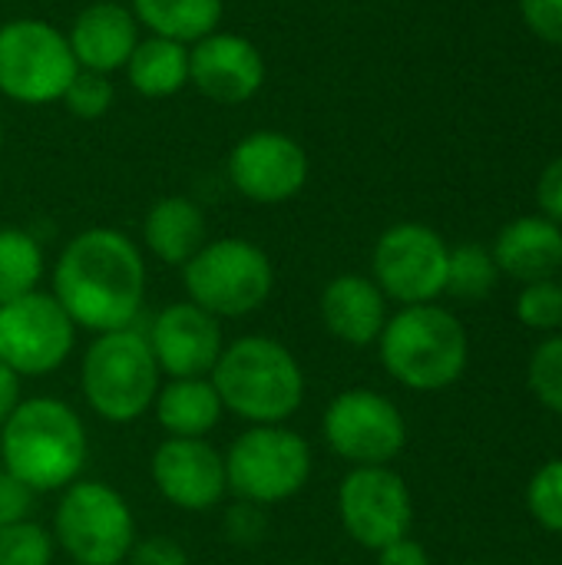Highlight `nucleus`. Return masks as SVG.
I'll use <instances>...</instances> for the list:
<instances>
[{
    "label": "nucleus",
    "instance_id": "1",
    "mask_svg": "<svg viewBox=\"0 0 562 565\" xmlns=\"http://www.w3.org/2000/svg\"><path fill=\"white\" fill-rule=\"evenodd\" d=\"M53 298L93 334L132 328L146 298V262L119 228H86L66 242L53 268Z\"/></svg>",
    "mask_w": 562,
    "mask_h": 565
},
{
    "label": "nucleus",
    "instance_id": "2",
    "mask_svg": "<svg viewBox=\"0 0 562 565\" xmlns=\"http://www.w3.org/2000/svg\"><path fill=\"white\" fill-rule=\"evenodd\" d=\"M86 427L56 397L20 401L0 427V460L30 493H53L76 483L86 467Z\"/></svg>",
    "mask_w": 562,
    "mask_h": 565
},
{
    "label": "nucleus",
    "instance_id": "3",
    "mask_svg": "<svg viewBox=\"0 0 562 565\" xmlns=\"http://www.w3.org/2000/svg\"><path fill=\"white\" fill-rule=\"evenodd\" d=\"M209 381L222 407L255 427L288 420L305 401L301 364L285 344L262 334L222 348Z\"/></svg>",
    "mask_w": 562,
    "mask_h": 565
},
{
    "label": "nucleus",
    "instance_id": "4",
    "mask_svg": "<svg viewBox=\"0 0 562 565\" xmlns=\"http://www.w3.org/2000/svg\"><path fill=\"white\" fill-rule=\"evenodd\" d=\"M378 348L388 374L421 394L457 384L470 361L464 324L441 305H407L391 315Z\"/></svg>",
    "mask_w": 562,
    "mask_h": 565
},
{
    "label": "nucleus",
    "instance_id": "5",
    "mask_svg": "<svg viewBox=\"0 0 562 565\" xmlns=\"http://www.w3.org/2000/svg\"><path fill=\"white\" fill-rule=\"evenodd\" d=\"M159 364L142 331L123 328L96 334L83 354V397L109 424L142 417L159 394Z\"/></svg>",
    "mask_w": 562,
    "mask_h": 565
},
{
    "label": "nucleus",
    "instance_id": "6",
    "mask_svg": "<svg viewBox=\"0 0 562 565\" xmlns=\"http://www.w3.org/2000/svg\"><path fill=\"white\" fill-rule=\"evenodd\" d=\"M182 285L189 301L212 318H245L268 301L275 268L255 242L215 238L182 265Z\"/></svg>",
    "mask_w": 562,
    "mask_h": 565
},
{
    "label": "nucleus",
    "instance_id": "7",
    "mask_svg": "<svg viewBox=\"0 0 562 565\" xmlns=\"http://www.w3.org/2000/svg\"><path fill=\"white\" fill-rule=\"evenodd\" d=\"M66 33L43 17H13L0 26V96L20 106L60 103L76 76Z\"/></svg>",
    "mask_w": 562,
    "mask_h": 565
},
{
    "label": "nucleus",
    "instance_id": "8",
    "mask_svg": "<svg viewBox=\"0 0 562 565\" xmlns=\"http://www.w3.org/2000/svg\"><path fill=\"white\" fill-rule=\"evenodd\" d=\"M53 540L76 565H123L136 543V523L113 487L76 480L60 497Z\"/></svg>",
    "mask_w": 562,
    "mask_h": 565
},
{
    "label": "nucleus",
    "instance_id": "9",
    "mask_svg": "<svg viewBox=\"0 0 562 565\" xmlns=\"http://www.w3.org/2000/svg\"><path fill=\"white\" fill-rule=\"evenodd\" d=\"M311 477V447L301 434L268 424L245 430L225 454L229 490L252 507L285 503Z\"/></svg>",
    "mask_w": 562,
    "mask_h": 565
},
{
    "label": "nucleus",
    "instance_id": "10",
    "mask_svg": "<svg viewBox=\"0 0 562 565\" xmlns=\"http://www.w3.org/2000/svg\"><path fill=\"white\" fill-rule=\"evenodd\" d=\"M450 245L424 222H397L381 232L371 271L384 298L407 305H434L447 288Z\"/></svg>",
    "mask_w": 562,
    "mask_h": 565
},
{
    "label": "nucleus",
    "instance_id": "11",
    "mask_svg": "<svg viewBox=\"0 0 562 565\" xmlns=\"http://www.w3.org/2000/svg\"><path fill=\"white\" fill-rule=\"evenodd\" d=\"M76 324L46 291H30L0 305V364L17 377H43L66 364Z\"/></svg>",
    "mask_w": 562,
    "mask_h": 565
},
{
    "label": "nucleus",
    "instance_id": "12",
    "mask_svg": "<svg viewBox=\"0 0 562 565\" xmlns=\"http://www.w3.org/2000/svg\"><path fill=\"white\" fill-rule=\"evenodd\" d=\"M328 447L354 467H388L407 444V424L397 404L378 391L354 387L325 407Z\"/></svg>",
    "mask_w": 562,
    "mask_h": 565
},
{
    "label": "nucleus",
    "instance_id": "13",
    "mask_svg": "<svg viewBox=\"0 0 562 565\" xmlns=\"http://www.w3.org/2000/svg\"><path fill=\"white\" fill-rule=\"evenodd\" d=\"M338 516L358 546L378 553L411 536L414 500L391 467H354L338 487Z\"/></svg>",
    "mask_w": 562,
    "mask_h": 565
},
{
    "label": "nucleus",
    "instance_id": "14",
    "mask_svg": "<svg viewBox=\"0 0 562 565\" xmlns=\"http://www.w3.org/2000/svg\"><path fill=\"white\" fill-rule=\"evenodd\" d=\"M225 172L242 199L255 205H282L305 189L308 152L282 129H255L232 146Z\"/></svg>",
    "mask_w": 562,
    "mask_h": 565
},
{
    "label": "nucleus",
    "instance_id": "15",
    "mask_svg": "<svg viewBox=\"0 0 562 565\" xmlns=\"http://www.w3.org/2000/svg\"><path fill=\"white\" fill-rule=\"evenodd\" d=\"M268 79L262 50L232 30H215L189 46V83L219 106L252 103Z\"/></svg>",
    "mask_w": 562,
    "mask_h": 565
},
{
    "label": "nucleus",
    "instance_id": "16",
    "mask_svg": "<svg viewBox=\"0 0 562 565\" xmlns=\"http://www.w3.org/2000/svg\"><path fill=\"white\" fill-rule=\"evenodd\" d=\"M152 483L172 507L205 513L229 490L225 457L205 437H169L152 454Z\"/></svg>",
    "mask_w": 562,
    "mask_h": 565
},
{
    "label": "nucleus",
    "instance_id": "17",
    "mask_svg": "<svg viewBox=\"0 0 562 565\" xmlns=\"http://www.w3.org/2000/svg\"><path fill=\"white\" fill-rule=\"evenodd\" d=\"M146 341L152 348V358L159 371L169 377H205L212 374L219 354H222V328L219 318L202 311L192 301H176L162 308L149 331Z\"/></svg>",
    "mask_w": 562,
    "mask_h": 565
},
{
    "label": "nucleus",
    "instance_id": "18",
    "mask_svg": "<svg viewBox=\"0 0 562 565\" xmlns=\"http://www.w3.org/2000/svg\"><path fill=\"white\" fill-rule=\"evenodd\" d=\"M139 40H142V26L136 23L129 3L119 0L86 3L66 30V43L73 50L76 66L106 76L126 66Z\"/></svg>",
    "mask_w": 562,
    "mask_h": 565
},
{
    "label": "nucleus",
    "instance_id": "19",
    "mask_svg": "<svg viewBox=\"0 0 562 565\" xmlns=\"http://www.w3.org/2000/svg\"><path fill=\"white\" fill-rule=\"evenodd\" d=\"M321 321L331 338L368 348L388 324V298L368 275H338L321 291Z\"/></svg>",
    "mask_w": 562,
    "mask_h": 565
},
{
    "label": "nucleus",
    "instance_id": "20",
    "mask_svg": "<svg viewBox=\"0 0 562 565\" xmlns=\"http://www.w3.org/2000/svg\"><path fill=\"white\" fill-rule=\"evenodd\" d=\"M490 252L500 275L520 285L543 281L562 268V228L543 215H523L500 228Z\"/></svg>",
    "mask_w": 562,
    "mask_h": 565
},
{
    "label": "nucleus",
    "instance_id": "21",
    "mask_svg": "<svg viewBox=\"0 0 562 565\" xmlns=\"http://www.w3.org/2000/svg\"><path fill=\"white\" fill-rule=\"evenodd\" d=\"M146 248L166 265H185L205 245V212L189 195H162L142 218Z\"/></svg>",
    "mask_w": 562,
    "mask_h": 565
},
{
    "label": "nucleus",
    "instance_id": "22",
    "mask_svg": "<svg viewBox=\"0 0 562 565\" xmlns=\"http://www.w3.org/2000/svg\"><path fill=\"white\" fill-rule=\"evenodd\" d=\"M156 420L169 437H205L222 420V401L209 377H172L152 401Z\"/></svg>",
    "mask_w": 562,
    "mask_h": 565
},
{
    "label": "nucleus",
    "instance_id": "23",
    "mask_svg": "<svg viewBox=\"0 0 562 565\" xmlns=\"http://www.w3.org/2000/svg\"><path fill=\"white\" fill-rule=\"evenodd\" d=\"M129 10L149 36L192 46L219 30L225 0H129Z\"/></svg>",
    "mask_w": 562,
    "mask_h": 565
},
{
    "label": "nucleus",
    "instance_id": "24",
    "mask_svg": "<svg viewBox=\"0 0 562 565\" xmlns=\"http://www.w3.org/2000/svg\"><path fill=\"white\" fill-rule=\"evenodd\" d=\"M123 73L139 96L169 99L189 86V46L162 36H142Z\"/></svg>",
    "mask_w": 562,
    "mask_h": 565
},
{
    "label": "nucleus",
    "instance_id": "25",
    "mask_svg": "<svg viewBox=\"0 0 562 565\" xmlns=\"http://www.w3.org/2000/svg\"><path fill=\"white\" fill-rule=\"evenodd\" d=\"M43 278V248L23 228H0V305L36 291Z\"/></svg>",
    "mask_w": 562,
    "mask_h": 565
},
{
    "label": "nucleus",
    "instance_id": "26",
    "mask_svg": "<svg viewBox=\"0 0 562 565\" xmlns=\"http://www.w3.org/2000/svg\"><path fill=\"white\" fill-rule=\"evenodd\" d=\"M497 281H500V268H497L490 248H484L477 242L450 248L444 295H454V298H460L467 305H477L497 288Z\"/></svg>",
    "mask_w": 562,
    "mask_h": 565
},
{
    "label": "nucleus",
    "instance_id": "27",
    "mask_svg": "<svg viewBox=\"0 0 562 565\" xmlns=\"http://www.w3.org/2000/svg\"><path fill=\"white\" fill-rule=\"evenodd\" d=\"M56 540L33 520H20L0 530V565H50Z\"/></svg>",
    "mask_w": 562,
    "mask_h": 565
},
{
    "label": "nucleus",
    "instance_id": "28",
    "mask_svg": "<svg viewBox=\"0 0 562 565\" xmlns=\"http://www.w3.org/2000/svg\"><path fill=\"white\" fill-rule=\"evenodd\" d=\"M530 391L533 397L562 417V334H550L543 344H537L530 358Z\"/></svg>",
    "mask_w": 562,
    "mask_h": 565
},
{
    "label": "nucleus",
    "instance_id": "29",
    "mask_svg": "<svg viewBox=\"0 0 562 565\" xmlns=\"http://www.w3.org/2000/svg\"><path fill=\"white\" fill-rule=\"evenodd\" d=\"M113 99H116L113 79L106 73H93V70H76V76L70 79V86L60 96L66 113L76 116V119L106 116L113 109Z\"/></svg>",
    "mask_w": 562,
    "mask_h": 565
},
{
    "label": "nucleus",
    "instance_id": "30",
    "mask_svg": "<svg viewBox=\"0 0 562 565\" xmlns=\"http://www.w3.org/2000/svg\"><path fill=\"white\" fill-rule=\"evenodd\" d=\"M517 318L520 324H527L530 331H543L553 334L562 328V285L553 278L543 281H530L523 285L520 298H517Z\"/></svg>",
    "mask_w": 562,
    "mask_h": 565
},
{
    "label": "nucleus",
    "instance_id": "31",
    "mask_svg": "<svg viewBox=\"0 0 562 565\" xmlns=\"http://www.w3.org/2000/svg\"><path fill=\"white\" fill-rule=\"evenodd\" d=\"M527 507L543 530L562 533V460H550L533 473L527 487Z\"/></svg>",
    "mask_w": 562,
    "mask_h": 565
},
{
    "label": "nucleus",
    "instance_id": "32",
    "mask_svg": "<svg viewBox=\"0 0 562 565\" xmlns=\"http://www.w3.org/2000/svg\"><path fill=\"white\" fill-rule=\"evenodd\" d=\"M520 10L540 40L562 46V0H520Z\"/></svg>",
    "mask_w": 562,
    "mask_h": 565
},
{
    "label": "nucleus",
    "instance_id": "33",
    "mask_svg": "<svg viewBox=\"0 0 562 565\" xmlns=\"http://www.w3.org/2000/svg\"><path fill=\"white\" fill-rule=\"evenodd\" d=\"M126 559L129 565H189V553L169 536H149L132 543Z\"/></svg>",
    "mask_w": 562,
    "mask_h": 565
},
{
    "label": "nucleus",
    "instance_id": "34",
    "mask_svg": "<svg viewBox=\"0 0 562 565\" xmlns=\"http://www.w3.org/2000/svg\"><path fill=\"white\" fill-rule=\"evenodd\" d=\"M30 507H33V493L0 467V530L20 520H30Z\"/></svg>",
    "mask_w": 562,
    "mask_h": 565
},
{
    "label": "nucleus",
    "instance_id": "35",
    "mask_svg": "<svg viewBox=\"0 0 562 565\" xmlns=\"http://www.w3.org/2000/svg\"><path fill=\"white\" fill-rule=\"evenodd\" d=\"M537 202L543 209V218L556 222L562 228V159H553L537 185Z\"/></svg>",
    "mask_w": 562,
    "mask_h": 565
},
{
    "label": "nucleus",
    "instance_id": "36",
    "mask_svg": "<svg viewBox=\"0 0 562 565\" xmlns=\"http://www.w3.org/2000/svg\"><path fill=\"white\" fill-rule=\"evenodd\" d=\"M378 565H431V556L417 540L404 536V540L378 550Z\"/></svg>",
    "mask_w": 562,
    "mask_h": 565
},
{
    "label": "nucleus",
    "instance_id": "37",
    "mask_svg": "<svg viewBox=\"0 0 562 565\" xmlns=\"http://www.w3.org/2000/svg\"><path fill=\"white\" fill-rule=\"evenodd\" d=\"M229 533H232V540L235 543H252L258 533H262V516H258V507H252V503H245V507H235L232 513H229Z\"/></svg>",
    "mask_w": 562,
    "mask_h": 565
},
{
    "label": "nucleus",
    "instance_id": "38",
    "mask_svg": "<svg viewBox=\"0 0 562 565\" xmlns=\"http://www.w3.org/2000/svg\"><path fill=\"white\" fill-rule=\"evenodd\" d=\"M17 404H20V377L7 364H0V427L17 411Z\"/></svg>",
    "mask_w": 562,
    "mask_h": 565
},
{
    "label": "nucleus",
    "instance_id": "39",
    "mask_svg": "<svg viewBox=\"0 0 562 565\" xmlns=\"http://www.w3.org/2000/svg\"><path fill=\"white\" fill-rule=\"evenodd\" d=\"M0 149H3V119H0Z\"/></svg>",
    "mask_w": 562,
    "mask_h": 565
},
{
    "label": "nucleus",
    "instance_id": "40",
    "mask_svg": "<svg viewBox=\"0 0 562 565\" xmlns=\"http://www.w3.org/2000/svg\"><path fill=\"white\" fill-rule=\"evenodd\" d=\"M464 565H484V563H464Z\"/></svg>",
    "mask_w": 562,
    "mask_h": 565
},
{
    "label": "nucleus",
    "instance_id": "41",
    "mask_svg": "<svg viewBox=\"0 0 562 565\" xmlns=\"http://www.w3.org/2000/svg\"><path fill=\"white\" fill-rule=\"evenodd\" d=\"M560 285H562V281H560Z\"/></svg>",
    "mask_w": 562,
    "mask_h": 565
}]
</instances>
